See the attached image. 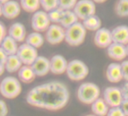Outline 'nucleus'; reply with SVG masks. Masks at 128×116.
<instances>
[{
  "mask_svg": "<svg viewBox=\"0 0 128 116\" xmlns=\"http://www.w3.org/2000/svg\"><path fill=\"white\" fill-rule=\"evenodd\" d=\"M8 35L17 42H23L26 38V30L23 24L20 22H15L8 28Z\"/></svg>",
  "mask_w": 128,
  "mask_h": 116,
  "instance_id": "17",
  "label": "nucleus"
},
{
  "mask_svg": "<svg viewBox=\"0 0 128 116\" xmlns=\"http://www.w3.org/2000/svg\"><path fill=\"white\" fill-rule=\"evenodd\" d=\"M78 100L86 105H91L95 100L100 98V89L94 82H84L79 85L77 90Z\"/></svg>",
  "mask_w": 128,
  "mask_h": 116,
  "instance_id": "2",
  "label": "nucleus"
},
{
  "mask_svg": "<svg viewBox=\"0 0 128 116\" xmlns=\"http://www.w3.org/2000/svg\"><path fill=\"white\" fill-rule=\"evenodd\" d=\"M21 8L29 13H35L41 6L40 0H20Z\"/></svg>",
  "mask_w": 128,
  "mask_h": 116,
  "instance_id": "26",
  "label": "nucleus"
},
{
  "mask_svg": "<svg viewBox=\"0 0 128 116\" xmlns=\"http://www.w3.org/2000/svg\"><path fill=\"white\" fill-rule=\"evenodd\" d=\"M7 58H8V55L2 49V48L0 47V64H2L5 65L6 62L7 60Z\"/></svg>",
  "mask_w": 128,
  "mask_h": 116,
  "instance_id": "35",
  "label": "nucleus"
},
{
  "mask_svg": "<svg viewBox=\"0 0 128 116\" xmlns=\"http://www.w3.org/2000/svg\"><path fill=\"white\" fill-rule=\"evenodd\" d=\"M68 61L61 54H55L50 59V72L54 75H61L66 72Z\"/></svg>",
  "mask_w": 128,
  "mask_h": 116,
  "instance_id": "12",
  "label": "nucleus"
},
{
  "mask_svg": "<svg viewBox=\"0 0 128 116\" xmlns=\"http://www.w3.org/2000/svg\"><path fill=\"white\" fill-rule=\"evenodd\" d=\"M66 29L56 24H52L45 32L46 41L52 45H56L65 41Z\"/></svg>",
  "mask_w": 128,
  "mask_h": 116,
  "instance_id": "10",
  "label": "nucleus"
},
{
  "mask_svg": "<svg viewBox=\"0 0 128 116\" xmlns=\"http://www.w3.org/2000/svg\"><path fill=\"white\" fill-rule=\"evenodd\" d=\"M8 114V107L7 103L2 100H0V116H7Z\"/></svg>",
  "mask_w": 128,
  "mask_h": 116,
  "instance_id": "33",
  "label": "nucleus"
},
{
  "mask_svg": "<svg viewBox=\"0 0 128 116\" xmlns=\"http://www.w3.org/2000/svg\"><path fill=\"white\" fill-rule=\"evenodd\" d=\"M124 99L128 100V82H126L120 88Z\"/></svg>",
  "mask_w": 128,
  "mask_h": 116,
  "instance_id": "37",
  "label": "nucleus"
},
{
  "mask_svg": "<svg viewBox=\"0 0 128 116\" xmlns=\"http://www.w3.org/2000/svg\"><path fill=\"white\" fill-rule=\"evenodd\" d=\"M77 22H78V18L73 10H68L64 11V13L59 24L62 26L64 29H67Z\"/></svg>",
  "mask_w": 128,
  "mask_h": 116,
  "instance_id": "23",
  "label": "nucleus"
},
{
  "mask_svg": "<svg viewBox=\"0 0 128 116\" xmlns=\"http://www.w3.org/2000/svg\"><path fill=\"white\" fill-rule=\"evenodd\" d=\"M2 16V4L0 3V17Z\"/></svg>",
  "mask_w": 128,
  "mask_h": 116,
  "instance_id": "40",
  "label": "nucleus"
},
{
  "mask_svg": "<svg viewBox=\"0 0 128 116\" xmlns=\"http://www.w3.org/2000/svg\"><path fill=\"white\" fill-rule=\"evenodd\" d=\"M84 116H96V115H95V114H85V115H84Z\"/></svg>",
  "mask_w": 128,
  "mask_h": 116,
  "instance_id": "42",
  "label": "nucleus"
},
{
  "mask_svg": "<svg viewBox=\"0 0 128 116\" xmlns=\"http://www.w3.org/2000/svg\"><path fill=\"white\" fill-rule=\"evenodd\" d=\"M40 4L44 12H49L59 7V0H40Z\"/></svg>",
  "mask_w": 128,
  "mask_h": 116,
  "instance_id": "29",
  "label": "nucleus"
},
{
  "mask_svg": "<svg viewBox=\"0 0 128 116\" xmlns=\"http://www.w3.org/2000/svg\"><path fill=\"white\" fill-rule=\"evenodd\" d=\"M63 13H64V10H62V8H60L59 7L48 12L50 22L53 24H60Z\"/></svg>",
  "mask_w": 128,
  "mask_h": 116,
  "instance_id": "28",
  "label": "nucleus"
},
{
  "mask_svg": "<svg viewBox=\"0 0 128 116\" xmlns=\"http://www.w3.org/2000/svg\"><path fill=\"white\" fill-rule=\"evenodd\" d=\"M8 1H9V0H0V3L1 4H4V3H6V2H7Z\"/></svg>",
  "mask_w": 128,
  "mask_h": 116,
  "instance_id": "41",
  "label": "nucleus"
},
{
  "mask_svg": "<svg viewBox=\"0 0 128 116\" xmlns=\"http://www.w3.org/2000/svg\"><path fill=\"white\" fill-rule=\"evenodd\" d=\"M107 54L109 58L115 61H124L127 56L126 45L112 42L106 48Z\"/></svg>",
  "mask_w": 128,
  "mask_h": 116,
  "instance_id": "13",
  "label": "nucleus"
},
{
  "mask_svg": "<svg viewBox=\"0 0 128 116\" xmlns=\"http://www.w3.org/2000/svg\"><path fill=\"white\" fill-rule=\"evenodd\" d=\"M87 30L84 28L82 23L77 22L66 29L65 42L72 47L79 46L84 42Z\"/></svg>",
  "mask_w": 128,
  "mask_h": 116,
  "instance_id": "4",
  "label": "nucleus"
},
{
  "mask_svg": "<svg viewBox=\"0 0 128 116\" xmlns=\"http://www.w3.org/2000/svg\"><path fill=\"white\" fill-rule=\"evenodd\" d=\"M94 42L97 47L100 48H107L113 42L112 31L107 28L101 27L95 32Z\"/></svg>",
  "mask_w": 128,
  "mask_h": 116,
  "instance_id": "11",
  "label": "nucleus"
},
{
  "mask_svg": "<svg viewBox=\"0 0 128 116\" xmlns=\"http://www.w3.org/2000/svg\"><path fill=\"white\" fill-rule=\"evenodd\" d=\"M66 73L70 80L80 82L88 76L89 68L82 60L74 59L68 63Z\"/></svg>",
  "mask_w": 128,
  "mask_h": 116,
  "instance_id": "5",
  "label": "nucleus"
},
{
  "mask_svg": "<svg viewBox=\"0 0 128 116\" xmlns=\"http://www.w3.org/2000/svg\"><path fill=\"white\" fill-rule=\"evenodd\" d=\"M73 12L79 20H84L86 18L95 14V2L93 0H78L73 8Z\"/></svg>",
  "mask_w": 128,
  "mask_h": 116,
  "instance_id": "7",
  "label": "nucleus"
},
{
  "mask_svg": "<svg viewBox=\"0 0 128 116\" xmlns=\"http://www.w3.org/2000/svg\"><path fill=\"white\" fill-rule=\"evenodd\" d=\"M25 42L26 44L37 49V48H41L43 45L44 42V38L41 34V32L34 31L30 33L28 36H26Z\"/></svg>",
  "mask_w": 128,
  "mask_h": 116,
  "instance_id": "24",
  "label": "nucleus"
},
{
  "mask_svg": "<svg viewBox=\"0 0 128 116\" xmlns=\"http://www.w3.org/2000/svg\"><path fill=\"white\" fill-rule=\"evenodd\" d=\"M7 36V31L6 26L0 21V44H1L2 42L5 38V37Z\"/></svg>",
  "mask_w": 128,
  "mask_h": 116,
  "instance_id": "34",
  "label": "nucleus"
},
{
  "mask_svg": "<svg viewBox=\"0 0 128 116\" xmlns=\"http://www.w3.org/2000/svg\"><path fill=\"white\" fill-rule=\"evenodd\" d=\"M114 12L120 18L128 17V0H118L114 6Z\"/></svg>",
  "mask_w": 128,
  "mask_h": 116,
  "instance_id": "27",
  "label": "nucleus"
},
{
  "mask_svg": "<svg viewBox=\"0 0 128 116\" xmlns=\"http://www.w3.org/2000/svg\"><path fill=\"white\" fill-rule=\"evenodd\" d=\"M78 0H59V8L64 11L73 10Z\"/></svg>",
  "mask_w": 128,
  "mask_h": 116,
  "instance_id": "30",
  "label": "nucleus"
},
{
  "mask_svg": "<svg viewBox=\"0 0 128 116\" xmlns=\"http://www.w3.org/2000/svg\"><path fill=\"white\" fill-rule=\"evenodd\" d=\"M106 77L111 83H118L124 79L120 64L112 63L106 70Z\"/></svg>",
  "mask_w": 128,
  "mask_h": 116,
  "instance_id": "15",
  "label": "nucleus"
},
{
  "mask_svg": "<svg viewBox=\"0 0 128 116\" xmlns=\"http://www.w3.org/2000/svg\"><path fill=\"white\" fill-rule=\"evenodd\" d=\"M31 66L38 77L45 76L50 72V60L44 56H38Z\"/></svg>",
  "mask_w": 128,
  "mask_h": 116,
  "instance_id": "14",
  "label": "nucleus"
},
{
  "mask_svg": "<svg viewBox=\"0 0 128 116\" xmlns=\"http://www.w3.org/2000/svg\"><path fill=\"white\" fill-rule=\"evenodd\" d=\"M17 55L20 58L23 65L27 66H31L38 56L37 49L26 42L19 46Z\"/></svg>",
  "mask_w": 128,
  "mask_h": 116,
  "instance_id": "9",
  "label": "nucleus"
},
{
  "mask_svg": "<svg viewBox=\"0 0 128 116\" xmlns=\"http://www.w3.org/2000/svg\"><path fill=\"white\" fill-rule=\"evenodd\" d=\"M21 6L15 0H9L2 5V16L7 19H14L20 14Z\"/></svg>",
  "mask_w": 128,
  "mask_h": 116,
  "instance_id": "16",
  "label": "nucleus"
},
{
  "mask_svg": "<svg viewBox=\"0 0 128 116\" xmlns=\"http://www.w3.org/2000/svg\"><path fill=\"white\" fill-rule=\"evenodd\" d=\"M50 23L48 12L44 10H38L36 12L33 13L31 18V26L32 30L38 32H46L50 26Z\"/></svg>",
  "mask_w": 128,
  "mask_h": 116,
  "instance_id": "8",
  "label": "nucleus"
},
{
  "mask_svg": "<svg viewBox=\"0 0 128 116\" xmlns=\"http://www.w3.org/2000/svg\"><path fill=\"white\" fill-rule=\"evenodd\" d=\"M121 69L123 73V78L126 82H128V60H124L121 62Z\"/></svg>",
  "mask_w": 128,
  "mask_h": 116,
  "instance_id": "32",
  "label": "nucleus"
},
{
  "mask_svg": "<svg viewBox=\"0 0 128 116\" xmlns=\"http://www.w3.org/2000/svg\"><path fill=\"white\" fill-rule=\"evenodd\" d=\"M0 47L2 48V49L6 53L8 56L17 54L19 48V46L18 45V42L8 35L5 37L1 44H0Z\"/></svg>",
  "mask_w": 128,
  "mask_h": 116,
  "instance_id": "22",
  "label": "nucleus"
},
{
  "mask_svg": "<svg viewBox=\"0 0 128 116\" xmlns=\"http://www.w3.org/2000/svg\"><path fill=\"white\" fill-rule=\"evenodd\" d=\"M70 98L68 87L63 82L51 81L32 88L26 96L31 106L48 111H59L65 107Z\"/></svg>",
  "mask_w": 128,
  "mask_h": 116,
  "instance_id": "1",
  "label": "nucleus"
},
{
  "mask_svg": "<svg viewBox=\"0 0 128 116\" xmlns=\"http://www.w3.org/2000/svg\"><path fill=\"white\" fill-rule=\"evenodd\" d=\"M82 24L87 30L96 32L101 28L102 22L100 18L94 14L82 20Z\"/></svg>",
  "mask_w": 128,
  "mask_h": 116,
  "instance_id": "25",
  "label": "nucleus"
},
{
  "mask_svg": "<svg viewBox=\"0 0 128 116\" xmlns=\"http://www.w3.org/2000/svg\"><path fill=\"white\" fill-rule=\"evenodd\" d=\"M22 66L23 64L17 54L8 56L7 60L5 64V68L6 72H8V73L18 72L20 70V69L22 67Z\"/></svg>",
  "mask_w": 128,
  "mask_h": 116,
  "instance_id": "21",
  "label": "nucleus"
},
{
  "mask_svg": "<svg viewBox=\"0 0 128 116\" xmlns=\"http://www.w3.org/2000/svg\"><path fill=\"white\" fill-rule=\"evenodd\" d=\"M126 54H127V56H128V44L126 45Z\"/></svg>",
  "mask_w": 128,
  "mask_h": 116,
  "instance_id": "43",
  "label": "nucleus"
},
{
  "mask_svg": "<svg viewBox=\"0 0 128 116\" xmlns=\"http://www.w3.org/2000/svg\"><path fill=\"white\" fill-rule=\"evenodd\" d=\"M18 76L20 82L30 84L35 80L36 75L31 66L23 65L20 70L18 72Z\"/></svg>",
  "mask_w": 128,
  "mask_h": 116,
  "instance_id": "19",
  "label": "nucleus"
},
{
  "mask_svg": "<svg viewBox=\"0 0 128 116\" xmlns=\"http://www.w3.org/2000/svg\"><path fill=\"white\" fill-rule=\"evenodd\" d=\"M106 116H126L120 107L110 108Z\"/></svg>",
  "mask_w": 128,
  "mask_h": 116,
  "instance_id": "31",
  "label": "nucleus"
},
{
  "mask_svg": "<svg viewBox=\"0 0 128 116\" xmlns=\"http://www.w3.org/2000/svg\"><path fill=\"white\" fill-rule=\"evenodd\" d=\"M22 92L21 82L14 76H6L0 82V94L8 100L17 98Z\"/></svg>",
  "mask_w": 128,
  "mask_h": 116,
  "instance_id": "3",
  "label": "nucleus"
},
{
  "mask_svg": "<svg viewBox=\"0 0 128 116\" xmlns=\"http://www.w3.org/2000/svg\"><path fill=\"white\" fill-rule=\"evenodd\" d=\"M5 71H6L5 65L2 64H0V76H2L4 74Z\"/></svg>",
  "mask_w": 128,
  "mask_h": 116,
  "instance_id": "38",
  "label": "nucleus"
},
{
  "mask_svg": "<svg viewBox=\"0 0 128 116\" xmlns=\"http://www.w3.org/2000/svg\"><path fill=\"white\" fill-rule=\"evenodd\" d=\"M102 98L110 108L120 107L124 100L121 88L114 86L106 88L102 93Z\"/></svg>",
  "mask_w": 128,
  "mask_h": 116,
  "instance_id": "6",
  "label": "nucleus"
},
{
  "mask_svg": "<svg viewBox=\"0 0 128 116\" xmlns=\"http://www.w3.org/2000/svg\"><path fill=\"white\" fill-rule=\"evenodd\" d=\"M112 31L113 42L126 45L128 44V26L120 25L114 27Z\"/></svg>",
  "mask_w": 128,
  "mask_h": 116,
  "instance_id": "18",
  "label": "nucleus"
},
{
  "mask_svg": "<svg viewBox=\"0 0 128 116\" xmlns=\"http://www.w3.org/2000/svg\"><path fill=\"white\" fill-rule=\"evenodd\" d=\"M122 109V111L124 112L126 116H128V100L124 99L120 106Z\"/></svg>",
  "mask_w": 128,
  "mask_h": 116,
  "instance_id": "36",
  "label": "nucleus"
},
{
  "mask_svg": "<svg viewBox=\"0 0 128 116\" xmlns=\"http://www.w3.org/2000/svg\"><path fill=\"white\" fill-rule=\"evenodd\" d=\"M110 107L102 97L98 98L91 104V111L96 116H106Z\"/></svg>",
  "mask_w": 128,
  "mask_h": 116,
  "instance_id": "20",
  "label": "nucleus"
},
{
  "mask_svg": "<svg viewBox=\"0 0 128 116\" xmlns=\"http://www.w3.org/2000/svg\"><path fill=\"white\" fill-rule=\"evenodd\" d=\"M93 1L96 3H103L106 1H107V0H93Z\"/></svg>",
  "mask_w": 128,
  "mask_h": 116,
  "instance_id": "39",
  "label": "nucleus"
}]
</instances>
